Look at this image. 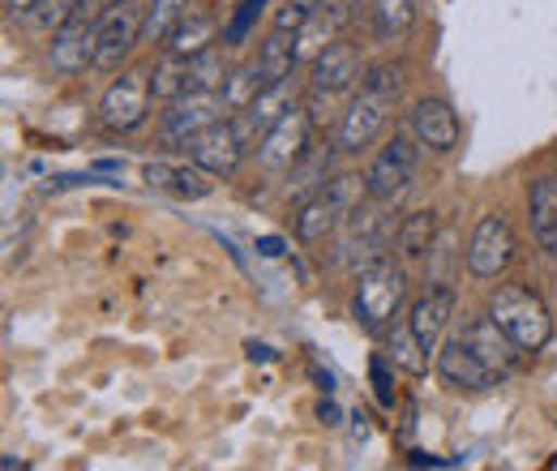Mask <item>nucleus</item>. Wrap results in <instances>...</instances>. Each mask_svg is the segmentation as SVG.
<instances>
[{"label":"nucleus","mask_w":557,"mask_h":471,"mask_svg":"<svg viewBox=\"0 0 557 471\" xmlns=\"http://www.w3.org/2000/svg\"><path fill=\"white\" fill-rule=\"evenodd\" d=\"M249 360H275V351L262 347V343H249Z\"/></svg>","instance_id":"nucleus-39"},{"label":"nucleus","mask_w":557,"mask_h":471,"mask_svg":"<svg viewBox=\"0 0 557 471\" xmlns=\"http://www.w3.org/2000/svg\"><path fill=\"white\" fill-rule=\"evenodd\" d=\"M395 103H399V99H391V95H382V90L360 86V90H356V99L348 103V112L339 116V137H335V146H339L344 154H360V150H369V146L377 141V134L386 129V121H391Z\"/></svg>","instance_id":"nucleus-9"},{"label":"nucleus","mask_w":557,"mask_h":471,"mask_svg":"<svg viewBox=\"0 0 557 471\" xmlns=\"http://www.w3.org/2000/svg\"><path fill=\"white\" fill-rule=\"evenodd\" d=\"M309 129H313V116L296 103V108L278 121L275 129L258 141V150H253V154H258V163H262V168H271V172L292 168V163L309 150Z\"/></svg>","instance_id":"nucleus-15"},{"label":"nucleus","mask_w":557,"mask_h":471,"mask_svg":"<svg viewBox=\"0 0 557 471\" xmlns=\"http://www.w3.org/2000/svg\"><path fill=\"white\" fill-rule=\"evenodd\" d=\"M141 9L138 0H108V9L99 13V44H95V65L99 73H116L125 65V57L141 44Z\"/></svg>","instance_id":"nucleus-7"},{"label":"nucleus","mask_w":557,"mask_h":471,"mask_svg":"<svg viewBox=\"0 0 557 471\" xmlns=\"http://www.w3.org/2000/svg\"><path fill=\"white\" fill-rule=\"evenodd\" d=\"M292 108H296V86H292V77H283V82L262 86L258 99L232 116V125H236V134H240V141H245L249 150H258V141L271 134Z\"/></svg>","instance_id":"nucleus-12"},{"label":"nucleus","mask_w":557,"mask_h":471,"mask_svg":"<svg viewBox=\"0 0 557 471\" xmlns=\"http://www.w3.org/2000/svg\"><path fill=\"white\" fill-rule=\"evenodd\" d=\"M141 181L168 198H181V202H202L214 194V176L207 168H198L194 159H150L141 168Z\"/></svg>","instance_id":"nucleus-14"},{"label":"nucleus","mask_w":557,"mask_h":471,"mask_svg":"<svg viewBox=\"0 0 557 471\" xmlns=\"http://www.w3.org/2000/svg\"><path fill=\"white\" fill-rule=\"evenodd\" d=\"M463 343L485 360L488 369L497 373V377H510L515 369H519V356H523V347L515 343V338L506 335L488 313H481V318H472L468 326H463Z\"/></svg>","instance_id":"nucleus-17"},{"label":"nucleus","mask_w":557,"mask_h":471,"mask_svg":"<svg viewBox=\"0 0 557 471\" xmlns=\"http://www.w3.org/2000/svg\"><path fill=\"white\" fill-rule=\"evenodd\" d=\"M510 262H515V227L502 210H488L468 236V270L476 278H497Z\"/></svg>","instance_id":"nucleus-10"},{"label":"nucleus","mask_w":557,"mask_h":471,"mask_svg":"<svg viewBox=\"0 0 557 471\" xmlns=\"http://www.w3.org/2000/svg\"><path fill=\"white\" fill-rule=\"evenodd\" d=\"M296 61H300V39H296V30H271V35L262 39V48H258V65H262L267 86L292 77Z\"/></svg>","instance_id":"nucleus-25"},{"label":"nucleus","mask_w":557,"mask_h":471,"mask_svg":"<svg viewBox=\"0 0 557 471\" xmlns=\"http://www.w3.org/2000/svg\"><path fill=\"white\" fill-rule=\"evenodd\" d=\"M437 232H442V227H437V210H412V214L399 223V240H395L399 258H404V262H417V258H424Z\"/></svg>","instance_id":"nucleus-27"},{"label":"nucleus","mask_w":557,"mask_h":471,"mask_svg":"<svg viewBox=\"0 0 557 471\" xmlns=\"http://www.w3.org/2000/svg\"><path fill=\"white\" fill-rule=\"evenodd\" d=\"M351 4H356V9H364V4H369V0H351Z\"/></svg>","instance_id":"nucleus-40"},{"label":"nucleus","mask_w":557,"mask_h":471,"mask_svg":"<svg viewBox=\"0 0 557 471\" xmlns=\"http://www.w3.org/2000/svg\"><path fill=\"white\" fill-rule=\"evenodd\" d=\"M99 0H82L73 9V17L65 26L52 30V48H48V61L57 73H82L86 65H95V44H99Z\"/></svg>","instance_id":"nucleus-8"},{"label":"nucleus","mask_w":557,"mask_h":471,"mask_svg":"<svg viewBox=\"0 0 557 471\" xmlns=\"http://www.w3.org/2000/svg\"><path fill=\"white\" fill-rule=\"evenodd\" d=\"M232 108L223 99V90H185L181 99H172L159 116V141L163 146H185L194 134H202L214 121H227Z\"/></svg>","instance_id":"nucleus-6"},{"label":"nucleus","mask_w":557,"mask_h":471,"mask_svg":"<svg viewBox=\"0 0 557 471\" xmlns=\"http://www.w3.org/2000/svg\"><path fill=\"white\" fill-rule=\"evenodd\" d=\"M528 214H532V232L541 240V249L557 262V176H536L528 189Z\"/></svg>","instance_id":"nucleus-21"},{"label":"nucleus","mask_w":557,"mask_h":471,"mask_svg":"<svg viewBox=\"0 0 557 471\" xmlns=\"http://www.w3.org/2000/svg\"><path fill=\"white\" fill-rule=\"evenodd\" d=\"M386 343H391V360H395V369H404V373H412V377H420V373L429 369V351L420 347L417 331H412L408 322L391 326V331H386Z\"/></svg>","instance_id":"nucleus-30"},{"label":"nucleus","mask_w":557,"mask_h":471,"mask_svg":"<svg viewBox=\"0 0 557 471\" xmlns=\"http://www.w3.org/2000/svg\"><path fill=\"white\" fill-rule=\"evenodd\" d=\"M258 253H262V258H283V240H278V236H262V240H258Z\"/></svg>","instance_id":"nucleus-37"},{"label":"nucleus","mask_w":557,"mask_h":471,"mask_svg":"<svg viewBox=\"0 0 557 471\" xmlns=\"http://www.w3.org/2000/svg\"><path fill=\"white\" fill-rule=\"evenodd\" d=\"M399 223H404V219H395V206L391 202L364 198V202L356 206L348 219L339 223V232H335V236H339L335 267L360 274L364 267L382 262V258L395 249V240H399Z\"/></svg>","instance_id":"nucleus-1"},{"label":"nucleus","mask_w":557,"mask_h":471,"mask_svg":"<svg viewBox=\"0 0 557 471\" xmlns=\"http://www.w3.org/2000/svg\"><path fill=\"white\" fill-rule=\"evenodd\" d=\"M194 4H198V0H150V4H146V17H141V44L168 48L172 30L185 22V13H189Z\"/></svg>","instance_id":"nucleus-26"},{"label":"nucleus","mask_w":557,"mask_h":471,"mask_svg":"<svg viewBox=\"0 0 557 471\" xmlns=\"http://www.w3.org/2000/svg\"><path fill=\"white\" fill-rule=\"evenodd\" d=\"M82 0H26V9H22V26H30V30H57V26H65L73 17V9H77Z\"/></svg>","instance_id":"nucleus-32"},{"label":"nucleus","mask_w":557,"mask_h":471,"mask_svg":"<svg viewBox=\"0 0 557 471\" xmlns=\"http://www.w3.org/2000/svg\"><path fill=\"white\" fill-rule=\"evenodd\" d=\"M360 73H364L360 48L348 44V39H331V44L313 57V65H309V86L322 90V95H339V90H348Z\"/></svg>","instance_id":"nucleus-18"},{"label":"nucleus","mask_w":557,"mask_h":471,"mask_svg":"<svg viewBox=\"0 0 557 471\" xmlns=\"http://www.w3.org/2000/svg\"><path fill=\"white\" fill-rule=\"evenodd\" d=\"M150 69H125L99 99V125L108 134H134L150 116Z\"/></svg>","instance_id":"nucleus-5"},{"label":"nucleus","mask_w":557,"mask_h":471,"mask_svg":"<svg viewBox=\"0 0 557 471\" xmlns=\"http://www.w3.org/2000/svg\"><path fill=\"white\" fill-rule=\"evenodd\" d=\"M344 219H348V214L331 202L326 194H313V198L296 202V240H300V245H322V240H331V236L339 232Z\"/></svg>","instance_id":"nucleus-20"},{"label":"nucleus","mask_w":557,"mask_h":471,"mask_svg":"<svg viewBox=\"0 0 557 471\" xmlns=\"http://www.w3.org/2000/svg\"><path fill=\"white\" fill-rule=\"evenodd\" d=\"M318 416H322V424H339V407L331 404V399L318 404Z\"/></svg>","instance_id":"nucleus-38"},{"label":"nucleus","mask_w":557,"mask_h":471,"mask_svg":"<svg viewBox=\"0 0 557 471\" xmlns=\"http://www.w3.org/2000/svg\"><path fill=\"white\" fill-rule=\"evenodd\" d=\"M262 86H267V77H262V65H258V61L232 69V73H227V82H223V99H227L232 116H236L240 108H249V103L258 99V90H262Z\"/></svg>","instance_id":"nucleus-31"},{"label":"nucleus","mask_w":557,"mask_h":471,"mask_svg":"<svg viewBox=\"0 0 557 471\" xmlns=\"http://www.w3.org/2000/svg\"><path fill=\"white\" fill-rule=\"evenodd\" d=\"M227 57L219 52V48H207V52H198L194 61H189V90H223V82H227Z\"/></svg>","instance_id":"nucleus-33"},{"label":"nucleus","mask_w":557,"mask_h":471,"mask_svg":"<svg viewBox=\"0 0 557 471\" xmlns=\"http://www.w3.org/2000/svg\"><path fill=\"white\" fill-rule=\"evenodd\" d=\"M433 369H437V377L450 391H463V395H488L493 386H502V377L488 369L463 338H446L437 347V356H433Z\"/></svg>","instance_id":"nucleus-11"},{"label":"nucleus","mask_w":557,"mask_h":471,"mask_svg":"<svg viewBox=\"0 0 557 471\" xmlns=\"http://www.w3.org/2000/svg\"><path fill=\"white\" fill-rule=\"evenodd\" d=\"M450 318H455V287H429L417 305H412L408 326L417 331L420 347H424L429 356H437V347H442V335H446Z\"/></svg>","instance_id":"nucleus-19"},{"label":"nucleus","mask_w":557,"mask_h":471,"mask_svg":"<svg viewBox=\"0 0 557 471\" xmlns=\"http://www.w3.org/2000/svg\"><path fill=\"white\" fill-rule=\"evenodd\" d=\"M404 300H408V270L395 267L391 258H382V262H373V267L356 274L351 313L369 335H386L395 326V313H399Z\"/></svg>","instance_id":"nucleus-2"},{"label":"nucleus","mask_w":557,"mask_h":471,"mask_svg":"<svg viewBox=\"0 0 557 471\" xmlns=\"http://www.w3.org/2000/svg\"><path fill=\"white\" fill-rule=\"evenodd\" d=\"M417 22V0H369L364 4V26L377 44H395L399 35H408Z\"/></svg>","instance_id":"nucleus-22"},{"label":"nucleus","mask_w":557,"mask_h":471,"mask_svg":"<svg viewBox=\"0 0 557 471\" xmlns=\"http://www.w3.org/2000/svg\"><path fill=\"white\" fill-rule=\"evenodd\" d=\"M455 267H459V249H455V232H437L429 253H424V283L429 287H455Z\"/></svg>","instance_id":"nucleus-28"},{"label":"nucleus","mask_w":557,"mask_h":471,"mask_svg":"<svg viewBox=\"0 0 557 471\" xmlns=\"http://www.w3.org/2000/svg\"><path fill=\"white\" fill-rule=\"evenodd\" d=\"M420 146L417 134H395L377 154H373V163H369V172H364V185H369V198H377V202H391L399 206L408 198V189H412V181H417V163H420Z\"/></svg>","instance_id":"nucleus-4"},{"label":"nucleus","mask_w":557,"mask_h":471,"mask_svg":"<svg viewBox=\"0 0 557 471\" xmlns=\"http://www.w3.org/2000/svg\"><path fill=\"white\" fill-rule=\"evenodd\" d=\"M331 181V150H318V154H300L292 168H287V198L292 202H305L313 194H322Z\"/></svg>","instance_id":"nucleus-24"},{"label":"nucleus","mask_w":557,"mask_h":471,"mask_svg":"<svg viewBox=\"0 0 557 471\" xmlns=\"http://www.w3.org/2000/svg\"><path fill=\"white\" fill-rule=\"evenodd\" d=\"M185 150H189V159L198 163V168H207L210 176H219V181H232L236 172H240V159H245V141L236 134V125L232 121H214L207 125L202 134H194L185 141Z\"/></svg>","instance_id":"nucleus-13"},{"label":"nucleus","mask_w":557,"mask_h":471,"mask_svg":"<svg viewBox=\"0 0 557 471\" xmlns=\"http://www.w3.org/2000/svg\"><path fill=\"white\" fill-rule=\"evenodd\" d=\"M150 90H154L159 103L181 99L189 90V61L176 57V52H168L163 61H154V69H150Z\"/></svg>","instance_id":"nucleus-29"},{"label":"nucleus","mask_w":557,"mask_h":471,"mask_svg":"<svg viewBox=\"0 0 557 471\" xmlns=\"http://www.w3.org/2000/svg\"><path fill=\"white\" fill-rule=\"evenodd\" d=\"M408 125H412L420 146L433 150V154H446V150L459 146V112L446 99H437V95H424V99L412 103Z\"/></svg>","instance_id":"nucleus-16"},{"label":"nucleus","mask_w":557,"mask_h":471,"mask_svg":"<svg viewBox=\"0 0 557 471\" xmlns=\"http://www.w3.org/2000/svg\"><path fill=\"white\" fill-rule=\"evenodd\" d=\"M214 39H219V17H214L210 9H202V4H194V9L185 13V22L172 30V39H168V52H176V57L194 61L198 52L214 48Z\"/></svg>","instance_id":"nucleus-23"},{"label":"nucleus","mask_w":557,"mask_h":471,"mask_svg":"<svg viewBox=\"0 0 557 471\" xmlns=\"http://www.w3.org/2000/svg\"><path fill=\"white\" fill-rule=\"evenodd\" d=\"M360 86L382 90V95H391V99H404L408 69L399 65V61H377V65H364V73H360Z\"/></svg>","instance_id":"nucleus-34"},{"label":"nucleus","mask_w":557,"mask_h":471,"mask_svg":"<svg viewBox=\"0 0 557 471\" xmlns=\"http://www.w3.org/2000/svg\"><path fill=\"white\" fill-rule=\"evenodd\" d=\"M485 313L506 331V335L515 338L523 351H541V347L554 338V313H549V305H545L536 292L519 287V283L493 287Z\"/></svg>","instance_id":"nucleus-3"},{"label":"nucleus","mask_w":557,"mask_h":471,"mask_svg":"<svg viewBox=\"0 0 557 471\" xmlns=\"http://www.w3.org/2000/svg\"><path fill=\"white\" fill-rule=\"evenodd\" d=\"M369 377H373V395H377V404L395 407V382H391L386 356H373V360H369Z\"/></svg>","instance_id":"nucleus-36"},{"label":"nucleus","mask_w":557,"mask_h":471,"mask_svg":"<svg viewBox=\"0 0 557 471\" xmlns=\"http://www.w3.org/2000/svg\"><path fill=\"white\" fill-rule=\"evenodd\" d=\"M262 9H267V0H240V4H236V13H232V17H227V26H223V48H240V44L249 39V30L258 26Z\"/></svg>","instance_id":"nucleus-35"}]
</instances>
